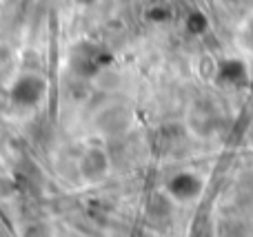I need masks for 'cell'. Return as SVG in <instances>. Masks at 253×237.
<instances>
[{"mask_svg":"<svg viewBox=\"0 0 253 237\" xmlns=\"http://www.w3.org/2000/svg\"><path fill=\"white\" fill-rule=\"evenodd\" d=\"M47 93V80L36 71H25L20 73L13 84L9 87V104L18 106V109H34L36 104H40Z\"/></svg>","mask_w":253,"mask_h":237,"instance_id":"1","label":"cell"},{"mask_svg":"<svg viewBox=\"0 0 253 237\" xmlns=\"http://www.w3.org/2000/svg\"><path fill=\"white\" fill-rule=\"evenodd\" d=\"M105 62H107V53L93 42H78L71 49L69 65L74 69V73L80 75V78L96 75L105 67Z\"/></svg>","mask_w":253,"mask_h":237,"instance_id":"2","label":"cell"},{"mask_svg":"<svg viewBox=\"0 0 253 237\" xmlns=\"http://www.w3.org/2000/svg\"><path fill=\"white\" fill-rule=\"evenodd\" d=\"M78 173L84 182H100L109 173V155L100 146H89L78 160Z\"/></svg>","mask_w":253,"mask_h":237,"instance_id":"3","label":"cell"},{"mask_svg":"<svg viewBox=\"0 0 253 237\" xmlns=\"http://www.w3.org/2000/svg\"><path fill=\"white\" fill-rule=\"evenodd\" d=\"M200 189H202V182L196 175H191V173H180V175L171 177L169 184H167V193L171 198L180 200V202L196 198L200 193Z\"/></svg>","mask_w":253,"mask_h":237,"instance_id":"4","label":"cell"},{"mask_svg":"<svg viewBox=\"0 0 253 237\" xmlns=\"http://www.w3.org/2000/svg\"><path fill=\"white\" fill-rule=\"evenodd\" d=\"M187 27H189V31L198 34V31L205 29V18H202L200 13H191V16H189V20H187Z\"/></svg>","mask_w":253,"mask_h":237,"instance_id":"5","label":"cell"},{"mask_svg":"<svg viewBox=\"0 0 253 237\" xmlns=\"http://www.w3.org/2000/svg\"><path fill=\"white\" fill-rule=\"evenodd\" d=\"M9 69H11V53L4 47H0V78H2Z\"/></svg>","mask_w":253,"mask_h":237,"instance_id":"6","label":"cell"},{"mask_svg":"<svg viewBox=\"0 0 253 237\" xmlns=\"http://www.w3.org/2000/svg\"><path fill=\"white\" fill-rule=\"evenodd\" d=\"M78 2H80V4H93L96 0H78Z\"/></svg>","mask_w":253,"mask_h":237,"instance_id":"7","label":"cell"}]
</instances>
